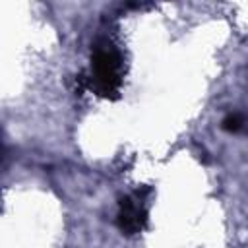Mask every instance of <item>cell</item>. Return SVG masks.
Instances as JSON below:
<instances>
[{
  "mask_svg": "<svg viewBox=\"0 0 248 248\" xmlns=\"http://www.w3.org/2000/svg\"><path fill=\"white\" fill-rule=\"evenodd\" d=\"M85 79L87 87L103 99H116L120 95L124 79V60L120 50L112 43H95L91 50V68Z\"/></svg>",
  "mask_w": 248,
  "mask_h": 248,
  "instance_id": "1",
  "label": "cell"
},
{
  "mask_svg": "<svg viewBox=\"0 0 248 248\" xmlns=\"http://www.w3.org/2000/svg\"><path fill=\"white\" fill-rule=\"evenodd\" d=\"M145 194H149V188L138 190L134 196H124L118 202V213H116V225L122 234L132 236L145 229L147 225V207H145Z\"/></svg>",
  "mask_w": 248,
  "mask_h": 248,
  "instance_id": "2",
  "label": "cell"
},
{
  "mask_svg": "<svg viewBox=\"0 0 248 248\" xmlns=\"http://www.w3.org/2000/svg\"><path fill=\"white\" fill-rule=\"evenodd\" d=\"M246 116L242 114V112H229L225 118H223V122H221V126H223V130H227V132H231V134H236V132H242L244 128H246Z\"/></svg>",
  "mask_w": 248,
  "mask_h": 248,
  "instance_id": "3",
  "label": "cell"
}]
</instances>
